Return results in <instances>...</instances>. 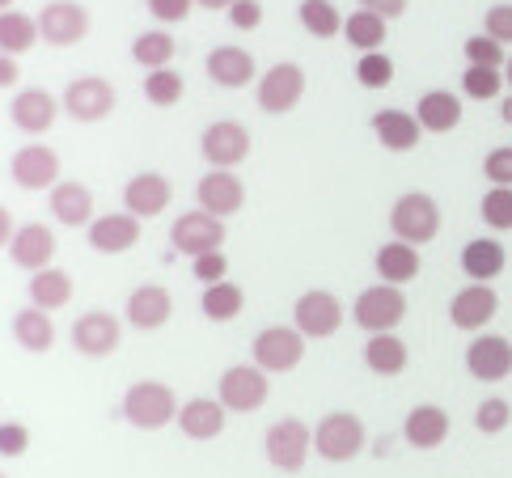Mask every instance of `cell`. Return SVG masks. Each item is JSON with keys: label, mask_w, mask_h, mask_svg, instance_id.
I'll use <instances>...</instances> for the list:
<instances>
[{"label": "cell", "mask_w": 512, "mask_h": 478, "mask_svg": "<svg viewBox=\"0 0 512 478\" xmlns=\"http://www.w3.org/2000/svg\"><path fill=\"white\" fill-rule=\"evenodd\" d=\"M178 411H182V402L174 398L166 381H136V385H127V394H123V419L140 432H157L166 424H178Z\"/></svg>", "instance_id": "obj_1"}, {"label": "cell", "mask_w": 512, "mask_h": 478, "mask_svg": "<svg viewBox=\"0 0 512 478\" xmlns=\"http://www.w3.org/2000/svg\"><path fill=\"white\" fill-rule=\"evenodd\" d=\"M390 233L398 242H411V246H424L441 233V204L428 195V191H407L394 199L390 208Z\"/></svg>", "instance_id": "obj_2"}, {"label": "cell", "mask_w": 512, "mask_h": 478, "mask_svg": "<svg viewBox=\"0 0 512 478\" xmlns=\"http://www.w3.org/2000/svg\"><path fill=\"white\" fill-rule=\"evenodd\" d=\"M364 445H369V432H364L360 415L352 411H331L318 419L314 428V453L322 457V462H352V457L364 453Z\"/></svg>", "instance_id": "obj_3"}, {"label": "cell", "mask_w": 512, "mask_h": 478, "mask_svg": "<svg viewBox=\"0 0 512 478\" xmlns=\"http://www.w3.org/2000/svg\"><path fill=\"white\" fill-rule=\"evenodd\" d=\"M407 297H402L398 284H373L364 288L356 305H352V322L360 330H369V335H390L394 326H402V318H407Z\"/></svg>", "instance_id": "obj_4"}, {"label": "cell", "mask_w": 512, "mask_h": 478, "mask_svg": "<svg viewBox=\"0 0 512 478\" xmlns=\"http://www.w3.org/2000/svg\"><path fill=\"white\" fill-rule=\"evenodd\" d=\"M309 453H314V428H305L301 419H276L263 432V457L284 474H297L309 462Z\"/></svg>", "instance_id": "obj_5"}, {"label": "cell", "mask_w": 512, "mask_h": 478, "mask_svg": "<svg viewBox=\"0 0 512 478\" xmlns=\"http://www.w3.org/2000/svg\"><path fill=\"white\" fill-rule=\"evenodd\" d=\"M216 398L225 402V411L250 415V411H259L263 402L271 398V377L259 369V364H233V369L221 373Z\"/></svg>", "instance_id": "obj_6"}, {"label": "cell", "mask_w": 512, "mask_h": 478, "mask_svg": "<svg viewBox=\"0 0 512 478\" xmlns=\"http://www.w3.org/2000/svg\"><path fill=\"white\" fill-rule=\"evenodd\" d=\"M170 246H174V254H187V259H199V254H212V250H225V220L204 212V208L182 212L174 225H170Z\"/></svg>", "instance_id": "obj_7"}, {"label": "cell", "mask_w": 512, "mask_h": 478, "mask_svg": "<svg viewBox=\"0 0 512 478\" xmlns=\"http://www.w3.org/2000/svg\"><path fill=\"white\" fill-rule=\"evenodd\" d=\"M250 352L263 373H292L305 360V335L297 326H267L254 335Z\"/></svg>", "instance_id": "obj_8"}, {"label": "cell", "mask_w": 512, "mask_h": 478, "mask_svg": "<svg viewBox=\"0 0 512 478\" xmlns=\"http://www.w3.org/2000/svg\"><path fill=\"white\" fill-rule=\"evenodd\" d=\"M199 153L212 170H237L250 157V132L237 119H216L199 136Z\"/></svg>", "instance_id": "obj_9"}, {"label": "cell", "mask_w": 512, "mask_h": 478, "mask_svg": "<svg viewBox=\"0 0 512 478\" xmlns=\"http://www.w3.org/2000/svg\"><path fill=\"white\" fill-rule=\"evenodd\" d=\"M292 326L301 330L305 339H331L335 330L343 326V305L335 292L326 288H309L297 297V305H292Z\"/></svg>", "instance_id": "obj_10"}, {"label": "cell", "mask_w": 512, "mask_h": 478, "mask_svg": "<svg viewBox=\"0 0 512 478\" xmlns=\"http://www.w3.org/2000/svg\"><path fill=\"white\" fill-rule=\"evenodd\" d=\"M301 94H305V68L292 64V60L271 64L259 77V110L263 115H288V110L301 102Z\"/></svg>", "instance_id": "obj_11"}, {"label": "cell", "mask_w": 512, "mask_h": 478, "mask_svg": "<svg viewBox=\"0 0 512 478\" xmlns=\"http://www.w3.org/2000/svg\"><path fill=\"white\" fill-rule=\"evenodd\" d=\"M68 339H72V347H77L81 356L102 360L123 343V322L115 314H106V309H89V314H81L77 322H72Z\"/></svg>", "instance_id": "obj_12"}, {"label": "cell", "mask_w": 512, "mask_h": 478, "mask_svg": "<svg viewBox=\"0 0 512 478\" xmlns=\"http://www.w3.org/2000/svg\"><path fill=\"white\" fill-rule=\"evenodd\" d=\"M115 110V85L102 77H77L64 89V115L77 123H102Z\"/></svg>", "instance_id": "obj_13"}, {"label": "cell", "mask_w": 512, "mask_h": 478, "mask_svg": "<svg viewBox=\"0 0 512 478\" xmlns=\"http://www.w3.org/2000/svg\"><path fill=\"white\" fill-rule=\"evenodd\" d=\"M9 174L22 191H51L60 182V153L51 144H26L13 153Z\"/></svg>", "instance_id": "obj_14"}, {"label": "cell", "mask_w": 512, "mask_h": 478, "mask_svg": "<svg viewBox=\"0 0 512 478\" xmlns=\"http://www.w3.org/2000/svg\"><path fill=\"white\" fill-rule=\"evenodd\" d=\"M195 204L204 212H212V216L229 220V216H237L246 208V187L233 170H208L195 182Z\"/></svg>", "instance_id": "obj_15"}, {"label": "cell", "mask_w": 512, "mask_h": 478, "mask_svg": "<svg viewBox=\"0 0 512 478\" xmlns=\"http://www.w3.org/2000/svg\"><path fill=\"white\" fill-rule=\"evenodd\" d=\"M39 34L51 47H77L89 34V13L77 5V0H51L39 13Z\"/></svg>", "instance_id": "obj_16"}, {"label": "cell", "mask_w": 512, "mask_h": 478, "mask_svg": "<svg viewBox=\"0 0 512 478\" xmlns=\"http://www.w3.org/2000/svg\"><path fill=\"white\" fill-rule=\"evenodd\" d=\"M466 373L474 381H487V385L512 377V339H504V335H479L466 347Z\"/></svg>", "instance_id": "obj_17"}, {"label": "cell", "mask_w": 512, "mask_h": 478, "mask_svg": "<svg viewBox=\"0 0 512 478\" xmlns=\"http://www.w3.org/2000/svg\"><path fill=\"white\" fill-rule=\"evenodd\" d=\"M500 314V292L491 288V284H466L462 292H457V297L449 301V322L457 326V330H483L491 318Z\"/></svg>", "instance_id": "obj_18"}, {"label": "cell", "mask_w": 512, "mask_h": 478, "mask_svg": "<svg viewBox=\"0 0 512 478\" xmlns=\"http://www.w3.org/2000/svg\"><path fill=\"white\" fill-rule=\"evenodd\" d=\"M56 115H60L56 98H51L47 89H39V85L17 89L13 102H9V119H13L17 132H26V136H43V132H51Z\"/></svg>", "instance_id": "obj_19"}, {"label": "cell", "mask_w": 512, "mask_h": 478, "mask_svg": "<svg viewBox=\"0 0 512 478\" xmlns=\"http://www.w3.org/2000/svg\"><path fill=\"white\" fill-rule=\"evenodd\" d=\"M449 411L436 407V402H419V407L407 411V419H402V440H407L411 449L428 453V449H441L449 440Z\"/></svg>", "instance_id": "obj_20"}, {"label": "cell", "mask_w": 512, "mask_h": 478, "mask_svg": "<svg viewBox=\"0 0 512 478\" xmlns=\"http://www.w3.org/2000/svg\"><path fill=\"white\" fill-rule=\"evenodd\" d=\"M170 199H174V187H170V178L166 174H157V170H144L136 174L132 182L123 187V208L140 216V220H153L170 208Z\"/></svg>", "instance_id": "obj_21"}, {"label": "cell", "mask_w": 512, "mask_h": 478, "mask_svg": "<svg viewBox=\"0 0 512 478\" xmlns=\"http://www.w3.org/2000/svg\"><path fill=\"white\" fill-rule=\"evenodd\" d=\"M89 246H94L98 254H123L132 250L140 242V216L132 212H106V216H94L89 220Z\"/></svg>", "instance_id": "obj_22"}, {"label": "cell", "mask_w": 512, "mask_h": 478, "mask_svg": "<svg viewBox=\"0 0 512 478\" xmlns=\"http://www.w3.org/2000/svg\"><path fill=\"white\" fill-rule=\"evenodd\" d=\"M9 259L22 267V271H43L51 267V259H56V233H51L47 225H39V220H30V225H17L13 242H9Z\"/></svg>", "instance_id": "obj_23"}, {"label": "cell", "mask_w": 512, "mask_h": 478, "mask_svg": "<svg viewBox=\"0 0 512 478\" xmlns=\"http://www.w3.org/2000/svg\"><path fill=\"white\" fill-rule=\"evenodd\" d=\"M170 314H174V301L161 284H140L127 292V301H123V318L136 330H161L170 322Z\"/></svg>", "instance_id": "obj_24"}, {"label": "cell", "mask_w": 512, "mask_h": 478, "mask_svg": "<svg viewBox=\"0 0 512 478\" xmlns=\"http://www.w3.org/2000/svg\"><path fill=\"white\" fill-rule=\"evenodd\" d=\"M204 72L212 77V85H221V89H242L250 85L254 77H259V64H254V55L246 47H212L208 51V60H204Z\"/></svg>", "instance_id": "obj_25"}, {"label": "cell", "mask_w": 512, "mask_h": 478, "mask_svg": "<svg viewBox=\"0 0 512 478\" xmlns=\"http://www.w3.org/2000/svg\"><path fill=\"white\" fill-rule=\"evenodd\" d=\"M373 136L386 153H411L419 149V136H424V127H419L415 110H398V106H386L373 115Z\"/></svg>", "instance_id": "obj_26"}, {"label": "cell", "mask_w": 512, "mask_h": 478, "mask_svg": "<svg viewBox=\"0 0 512 478\" xmlns=\"http://www.w3.org/2000/svg\"><path fill=\"white\" fill-rule=\"evenodd\" d=\"M47 195H51L47 208H51V216H56L64 229H89V220H94V191H89L85 182L64 178Z\"/></svg>", "instance_id": "obj_27"}, {"label": "cell", "mask_w": 512, "mask_h": 478, "mask_svg": "<svg viewBox=\"0 0 512 478\" xmlns=\"http://www.w3.org/2000/svg\"><path fill=\"white\" fill-rule=\"evenodd\" d=\"M225 402L221 398H191V402H182V411H178V428L187 440H216L225 432Z\"/></svg>", "instance_id": "obj_28"}, {"label": "cell", "mask_w": 512, "mask_h": 478, "mask_svg": "<svg viewBox=\"0 0 512 478\" xmlns=\"http://www.w3.org/2000/svg\"><path fill=\"white\" fill-rule=\"evenodd\" d=\"M415 119H419L424 132L445 136L462 123V98H457L453 89H428V94L415 102Z\"/></svg>", "instance_id": "obj_29"}, {"label": "cell", "mask_w": 512, "mask_h": 478, "mask_svg": "<svg viewBox=\"0 0 512 478\" xmlns=\"http://www.w3.org/2000/svg\"><path fill=\"white\" fill-rule=\"evenodd\" d=\"M504 267H508V250L496 237H474V242L462 246V271L474 284H491L496 275H504Z\"/></svg>", "instance_id": "obj_30"}, {"label": "cell", "mask_w": 512, "mask_h": 478, "mask_svg": "<svg viewBox=\"0 0 512 478\" xmlns=\"http://www.w3.org/2000/svg\"><path fill=\"white\" fill-rule=\"evenodd\" d=\"M13 343L30 356H47L56 343V322L47 309H17L13 314Z\"/></svg>", "instance_id": "obj_31"}, {"label": "cell", "mask_w": 512, "mask_h": 478, "mask_svg": "<svg viewBox=\"0 0 512 478\" xmlns=\"http://www.w3.org/2000/svg\"><path fill=\"white\" fill-rule=\"evenodd\" d=\"M377 275H381V284H411L415 275H419V246L411 242H386L377 250Z\"/></svg>", "instance_id": "obj_32"}, {"label": "cell", "mask_w": 512, "mask_h": 478, "mask_svg": "<svg viewBox=\"0 0 512 478\" xmlns=\"http://www.w3.org/2000/svg\"><path fill=\"white\" fill-rule=\"evenodd\" d=\"M364 364H369V373H377V377H398L411 364V352L394 330L390 335H369V343H364Z\"/></svg>", "instance_id": "obj_33"}, {"label": "cell", "mask_w": 512, "mask_h": 478, "mask_svg": "<svg viewBox=\"0 0 512 478\" xmlns=\"http://www.w3.org/2000/svg\"><path fill=\"white\" fill-rule=\"evenodd\" d=\"M72 301V275L64 267H43L30 275V305L34 309H64Z\"/></svg>", "instance_id": "obj_34"}, {"label": "cell", "mask_w": 512, "mask_h": 478, "mask_svg": "<svg viewBox=\"0 0 512 478\" xmlns=\"http://www.w3.org/2000/svg\"><path fill=\"white\" fill-rule=\"evenodd\" d=\"M246 309V292L237 288L233 280L221 284H204V297H199V314L208 322H233Z\"/></svg>", "instance_id": "obj_35"}, {"label": "cell", "mask_w": 512, "mask_h": 478, "mask_svg": "<svg viewBox=\"0 0 512 478\" xmlns=\"http://www.w3.org/2000/svg\"><path fill=\"white\" fill-rule=\"evenodd\" d=\"M343 39L352 43L360 55L369 51H381V43H386V17H377L369 9H356L343 17Z\"/></svg>", "instance_id": "obj_36"}, {"label": "cell", "mask_w": 512, "mask_h": 478, "mask_svg": "<svg viewBox=\"0 0 512 478\" xmlns=\"http://www.w3.org/2000/svg\"><path fill=\"white\" fill-rule=\"evenodd\" d=\"M39 39H43V34H39V22H34V17L17 13V9L0 13V55H22Z\"/></svg>", "instance_id": "obj_37"}, {"label": "cell", "mask_w": 512, "mask_h": 478, "mask_svg": "<svg viewBox=\"0 0 512 478\" xmlns=\"http://www.w3.org/2000/svg\"><path fill=\"white\" fill-rule=\"evenodd\" d=\"M174 51H178V43L170 39V30H144V34H136V43H132V60L140 68L157 72V68H170Z\"/></svg>", "instance_id": "obj_38"}, {"label": "cell", "mask_w": 512, "mask_h": 478, "mask_svg": "<svg viewBox=\"0 0 512 478\" xmlns=\"http://www.w3.org/2000/svg\"><path fill=\"white\" fill-rule=\"evenodd\" d=\"M297 17L314 39H335V34H343V13L335 9V0H301Z\"/></svg>", "instance_id": "obj_39"}, {"label": "cell", "mask_w": 512, "mask_h": 478, "mask_svg": "<svg viewBox=\"0 0 512 478\" xmlns=\"http://www.w3.org/2000/svg\"><path fill=\"white\" fill-rule=\"evenodd\" d=\"M182 94H187V81H182V72H174V68H157L144 77V102L149 106L170 110L182 102Z\"/></svg>", "instance_id": "obj_40"}, {"label": "cell", "mask_w": 512, "mask_h": 478, "mask_svg": "<svg viewBox=\"0 0 512 478\" xmlns=\"http://www.w3.org/2000/svg\"><path fill=\"white\" fill-rule=\"evenodd\" d=\"M500 89H504V72L500 68H474V64H466V72H462V94L466 98L496 102Z\"/></svg>", "instance_id": "obj_41"}, {"label": "cell", "mask_w": 512, "mask_h": 478, "mask_svg": "<svg viewBox=\"0 0 512 478\" xmlns=\"http://www.w3.org/2000/svg\"><path fill=\"white\" fill-rule=\"evenodd\" d=\"M483 225L487 229H496V233H512V187H491L483 195Z\"/></svg>", "instance_id": "obj_42"}, {"label": "cell", "mask_w": 512, "mask_h": 478, "mask_svg": "<svg viewBox=\"0 0 512 478\" xmlns=\"http://www.w3.org/2000/svg\"><path fill=\"white\" fill-rule=\"evenodd\" d=\"M356 81L364 89H386L394 81V60L386 51H369V55H360V64H356Z\"/></svg>", "instance_id": "obj_43"}, {"label": "cell", "mask_w": 512, "mask_h": 478, "mask_svg": "<svg viewBox=\"0 0 512 478\" xmlns=\"http://www.w3.org/2000/svg\"><path fill=\"white\" fill-rule=\"evenodd\" d=\"M462 51H466V64H474V68H504L508 64L504 43H496L491 34H470Z\"/></svg>", "instance_id": "obj_44"}, {"label": "cell", "mask_w": 512, "mask_h": 478, "mask_svg": "<svg viewBox=\"0 0 512 478\" xmlns=\"http://www.w3.org/2000/svg\"><path fill=\"white\" fill-rule=\"evenodd\" d=\"M508 424H512L508 398H483L479 402V411H474V428H479L483 436H500Z\"/></svg>", "instance_id": "obj_45"}, {"label": "cell", "mask_w": 512, "mask_h": 478, "mask_svg": "<svg viewBox=\"0 0 512 478\" xmlns=\"http://www.w3.org/2000/svg\"><path fill=\"white\" fill-rule=\"evenodd\" d=\"M483 178L491 187H512V144H500L483 157Z\"/></svg>", "instance_id": "obj_46"}, {"label": "cell", "mask_w": 512, "mask_h": 478, "mask_svg": "<svg viewBox=\"0 0 512 478\" xmlns=\"http://www.w3.org/2000/svg\"><path fill=\"white\" fill-rule=\"evenodd\" d=\"M483 34H491L496 43H512V5L508 0H500V5H491L487 13H483Z\"/></svg>", "instance_id": "obj_47"}, {"label": "cell", "mask_w": 512, "mask_h": 478, "mask_svg": "<svg viewBox=\"0 0 512 478\" xmlns=\"http://www.w3.org/2000/svg\"><path fill=\"white\" fill-rule=\"evenodd\" d=\"M191 271H195V280H199V284H221L225 275H229V259H225V250L199 254V259H191Z\"/></svg>", "instance_id": "obj_48"}, {"label": "cell", "mask_w": 512, "mask_h": 478, "mask_svg": "<svg viewBox=\"0 0 512 478\" xmlns=\"http://www.w3.org/2000/svg\"><path fill=\"white\" fill-rule=\"evenodd\" d=\"M30 449V428L13 424V419H0V457H22Z\"/></svg>", "instance_id": "obj_49"}, {"label": "cell", "mask_w": 512, "mask_h": 478, "mask_svg": "<svg viewBox=\"0 0 512 478\" xmlns=\"http://www.w3.org/2000/svg\"><path fill=\"white\" fill-rule=\"evenodd\" d=\"M225 13H229L233 30H259V22H263V5H259V0H233Z\"/></svg>", "instance_id": "obj_50"}, {"label": "cell", "mask_w": 512, "mask_h": 478, "mask_svg": "<svg viewBox=\"0 0 512 478\" xmlns=\"http://www.w3.org/2000/svg\"><path fill=\"white\" fill-rule=\"evenodd\" d=\"M195 0H149V13L157 17L161 26H174V22H187Z\"/></svg>", "instance_id": "obj_51"}, {"label": "cell", "mask_w": 512, "mask_h": 478, "mask_svg": "<svg viewBox=\"0 0 512 478\" xmlns=\"http://www.w3.org/2000/svg\"><path fill=\"white\" fill-rule=\"evenodd\" d=\"M356 5L369 9V13H377V17H386V22H394V17L407 13L411 0H356Z\"/></svg>", "instance_id": "obj_52"}, {"label": "cell", "mask_w": 512, "mask_h": 478, "mask_svg": "<svg viewBox=\"0 0 512 478\" xmlns=\"http://www.w3.org/2000/svg\"><path fill=\"white\" fill-rule=\"evenodd\" d=\"M22 68H17V55H0V89H13Z\"/></svg>", "instance_id": "obj_53"}, {"label": "cell", "mask_w": 512, "mask_h": 478, "mask_svg": "<svg viewBox=\"0 0 512 478\" xmlns=\"http://www.w3.org/2000/svg\"><path fill=\"white\" fill-rule=\"evenodd\" d=\"M13 233H17V225H13V216H9V208L0 204V250H9V242H13Z\"/></svg>", "instance_id": "obj_54"}, {"label": "cell", "mask_w": 512, "mask_h": 478, "mask_svg": "<svg viewBox=\"0 0 512 478\" xmlns=\"http://www.w3.org/2000/svg\"><path fill=\"white\" fill-rule=\"evenodd\" d=\"M195 5H199V9H229L233 0H195Z\"/></svg>", "instance_id": "obj_55"}, {"label": "cell", "mask_w": 512, "mask_h": 478, "mask_svg": "<svg viewBox=\"0 0 512 478\" xmlns=\"http://www.w3.org/2000/svg\"><path fill=\"white\" fill-rule=\"evenodd\" d=\"M500 119H504V123H512V94L500 102Z\"/></svg>", "instance_id": "obj_56"}, {"label": "cell", "mask_w": 512, "mask_h": 478, "mask_svg": "<svg viewBox=\"0 0 512 478\" xmlns=\"http://www.w3.org/2000/svg\"><path fill=\"white\" fill-rule=\"evenodd\" d=\"M504 81L512 85V55H508V64H504Z\"/></svg>", "instance_id": "obj_57"}, {"label": "cell", "mask_w": 512, "mask_h": 478, "mask_svg": "<svg viewBox=\"0 0 512 478\" xmlns=\"http://www.w3.org/2000/svg\"><path fill=\"white\" fill-rule=\"evenodd\" d=\"M9 5H13V0H0V13H5V9H9Z\"/></svg>", "instance_id": "obj_58"}, {"label": "cell", "mask_w": 512, "mask_h": 478, "mask_svg": "<svg viewBox=\"0 0 512 478\" xmlns=\"http://www.w3.org/2000/svg\"><path fill=\"white\" fill-rule=\"evenodd\" d=\"M0 478H9V474H0Z\"/></svg>", "instance_id": "obj_59"}]
</instances>
